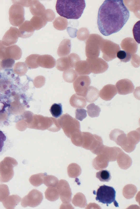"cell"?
I'll return each instance as SVG.
<instances>
[{"mask_svg":"<svg viewBox=\"0 0 140 209\" xmlns=\"http://www.w3.org/2000/svg\"><path fill=\"white\" fill-rule=\"evenodd\" d=\"M116 55L121 62L125 63L129 61L131 58V54L124 50L118 51Z\"/></svg>","mask_w":140,"mask_h":209,"instance_id":"ab89813d","label":"cell"},{"mask_svg":"<svg viewBox=\"0 0 140 209\" xmlns=\"http://www.w3.org/2000/svg\"><path fill=\"white\" fill-rule=\"evenodd\" d=\"M110 139L114 141L124 150L128 146L126 135L122 130L118 129H114L111 131L109 135Z\"/></svg>","mask_w":140,"mask_h":209,"instance_id":"8fae6325","label":"cell"},{"mask_svg":"<svg viewBox=\"0 0 140 209\" xmlns=\"http://www.w3.org/2000/svg\"><path fill=\"white\" fill-rule=\"evenodd\" d=\"M86 110L83 109H77L75 110V118L80 121H82L87 116Z\"/></svg>","mask_w":140,"mask_h":209,"instance_id":"7dc6e473","label":"cell"},{"mask_svg":"<svg viewBox=\"0 0 140 209\" xmlns=\"http://www.w3.org/2000/svg\"><path fill=\"white\" fill-rule=\"evenodd\" d=\"M63 78L64 80L68 83H72L76 79L78 74L76 71L73 68L64 71L63 73Z\"/></svg>","mask_w":140,"mask_h":209,"instance_id":"1f68e13d","label":"cell"},{"mask_svg":"<svg viewBox=\"0 0 140 209\" xmlns=\"http://www.w3.org/2000/svg\"><path fill=\"white\" fill-rule=\"evenodd\" d=\"M59 181L56 177L46 174L44 177L43 183L47 187H56Z\"/></svg>","mask_w":140,"mask_h":209,"instance_id":"8d00e7d4","label":"cell"},{"mask_svg":"<svg viewBox=\"0 0 140 209\" xmlns=\"http://www.w3.org/2000/svg\"><path fill=\"white\" fill-rule=\"evenodd\" d=\"M99 92L96 87L90 86L86 91L85 97L86 101L89 103L93 102L99 98Z\"/></svg>","mask_w":140,"mask_h":209,"instance_id":"d4e9b609","label":"cell"},{"mask_svg":"<svg viewBox=\"0 0 140 209\" xmlns=\"http://www.w3.org/2000/svg\"><path fill=\"white\" fill-rule=\"evenodd\" d=\"M90 67L91 73L95 74L103 73L106 71L108 68L107 64L100 59L91 63Z\"/></svg>","mask_w":140,"mask_h":209,"instance_id":"e0dca14e","label":"cell"},{"mask_svg":"<svg viewBox=\"0 0 140 209\" xmlns=\"http://www.w3.org/2000/svg\"><path fill=\"white\" fill-rule=\"evenodd\" d=\"M71 44L69 39H65L60 43L57 49V53L60 57L65 56L70 52Z\"/></svg>","mask_w":140,"mask_h":209,"instance_id":"ffe728a7","label":"cell"},{"mask_svg":"<svg viewBox=\"0 0 140 209\" xmlns=\"http://www.w3.org/2000/svg\"><path fill=\"white\" fill-rule=\"evenodd\" d=\"M96 195V200L99 202L107 206L113 202L118 206L115 200L116 192L112 187L105 185L100 186L97 189Z\"/></svg>","mask_w":140,"mask_h":209,"instance_id":"5b68a950","label":"cell"},{"mask_svg":"<svg viewBox=\"0 0 140 209\" xmlns=\"http://www.w3.org/2000/svg\"><path fill=\"white\" fill-rule=\"evenodd\" d=\"M86 109L88 115L92 118L98 117L101 110L99 107L94 103L88 105L87 106Z\"/></svg>","mask_w":140,"mask_h":209,"instance_id":"d590c367","label":"cell"},{"mask_svg":"<svg viewBox=\"0 0 140 209\" xmlns=\"http://www.w3.org/2000/svg\"><path fill=\"white\" fill-rule=\"evenodd\" d=\"M91 83V79L88 76L81 75L77 77L73 83V88L76 94L85 97Z\"/></svg>","mask_w":140,"mask_h":209,"instance_id":"30bf717a","label":"cell"},{"mask_svg":"<svg viewBox=\"0 0 140 209\" xmlns=\"http://www.w3.org/2000/svg\"><path fill=\"white\" fill-rule=\"evenodd\" d=\"M85 6L84 0H58L55 7L61 16L68 19H78L81 16Z\"/></svg>","mask_w":140,"mask_h":209,"instance_id":"7a4b0ae2","label":"cell"},{"mask_svg":"<svg viewBox=\"0 0 140 209\" xmlns=\"http://www.w3.org/2000/svg\"><path fill=\"white\" fill-rule=\"evenodd\" d=\"M45 82V78L42 76L36 77L33 81V84L36 88H40L43 86Z\"/></svg>","mask_w":140,"mask_h":209,"instance_id":"bcb514c9","label":"cell"},{"mask_svg":"<svg viewBox=\"0 0 140 209\" xmlns=\"http://www.w3.org/2000/svg\"><path fill=\"white\" fill-rule=\"evenodd\" d=\"M133 33L135 40L138 43H140V20L134 25Z\"/></svg>","mask_w":140,"mask_h":209,"instance_id":"f6af8a7d","label":"cell"},{"mask_svg":"<svg viewBox=\"0 0 140 209\" xmlns=\"http://www.w3.org/2000/svg\"><path fill=\"white\" fill-rule=\"evenodd\" d=\"M28 70L27 66L25 63L23 62L16 63L14 68V71L15 73L20 76L25 75Z\"/></svg>","mask_w":140,"mask_h":209,"instance_id":"e575fe53","label":"cell"},{"mask_svg":"<svg viewBox=\"0 0 140 209\" xmlns=\"http://www.w3.org/2000/svg\"><path fill=\"white\" fill-rule=\"evenodd\" d=\"M18 163L15 159L6 157L0 162V181L6 182L9 181L14 175V167Z\"/></svg>","mask_w":140,"mask_h":209,"instance_id":"277c9868","label":"cell"},{"mask_svg":"<svg viewBox=\"0 0 140 209\" xmlns=\"http://www.w3.org/2000/svg\"><path fill=\"white\" fill-rule=\"evenodd\" d=\"M72 203L75 206L84 208L86 204V200L84 195L81 192L76 193L73 198Z\"/></svg>","mask_w":140,"mask_h":209,"instance_id":"f1b7e54d","label":"cell"},{"mask_svg":"<svg viewBox=\"0 0 140 209\" xmlns=\"http://www.w3.org/2000/svg\"><path fill=\"white\" fill-rule=\"evenodd\" d=\"M43 198L42 192L36 189H33L22 198L21 205L24 208L28 206L35 207L41 203Z\"/></svg>","mask_w":140,"mask_h":209,"instance_id":"ba28073f","label":"cell"},{"mask_svg":"<svg viewBox=\"0 0 140 209\" xmlns=\"http://www.w3.org/2000/svg\"><path fill=\"white\" fill-rule=\"evenodd\" d=\"M115 86L118 94L125 95L133 92L134 86L132 82L128 79H123L118 81Z\"/></svg>","mask_w":140,"mask_h":209,"instance_id":"4fadbf2b","label":"cell"},{"mask_svg":"<svg viewBox=\"0 0 140 209\" xmlns=\"http://www.w3.org/2000/svg\"><path fill=\"white\" fill-rule=\"evenodd\" d=\"M19 37L26 38L30 37L33 33L34 30L30 21L26 20L19 27Z\"/></svg>","mask_w":140,"mask_h":209,"instance_id":"9a60e30c","label":"cell"},{"mask_svg":"<svg viewBox=\"0 0 140 209\" xmlns=\"http://www.w3.org/2000/svg\"><path fill=\"white\" fill-rule=\"evenodd\" d=\"M9 20L10 24L15 26H19L25 20L24 9L20 5H12L9 11Z\"/></svg>","mask_w":140,"mask_h":209,"instance_id":"8992f818","label":"cell"},{"mask_svg":"<svg viewBox=\"0 0 140 209\" xmlns=\"http://www.w3.org/2000/svg\"><path fill=\"white\" fill-rule=\"evenodd\" d=\"M1 69L2 68L1 66V61H0V70H1Z\"/></svg>","mask_w":140,"mask_h":209,"instance_id":"681fc988","label":"cell"},{"mask_svg":"<svg viewBox=\"0 0 140 209\" xmlns=\"http://www.w3.org/2000/svg\"><path fill=\"white\" fill-rule=\"evenodd\" d=\"M42 15L47 22L52 21L55 17L54 12L50 9H45Z\"/></svg>","mask_w":140,"mask_h":209,"instance_id":"ee69618b","label":"cell"},{"mask_svg":"<svg viewBox=\"0 0 140 209\" xmlns=\"http://www.w3.org/2000/svg\"><path fill=\"white\" fill-rule=\"evenodd\" d=\"M117 162L119 166L129 165L132 163L131 158L127 154L123 152H121L117 158Z\"/></svg>","mask_w":140,"mask_h":209,"instance_id":"836d02e7","label":"cell"},{"mask_svg":"<svg viewBox=\"0 0 140 209\" xmlns=\"http://www.w3.org/2000/svg\"><path fill=\"white\" fill-rule=\"evenodd\" d=\"M15 63L14 60L10 58H7L2 60L1 61V66L2 68L8 69L12 68Z\"/></svg>","mask_w":140,"mask_h":209,"instance_id":"7bdbcfd3","label":"cell"},{"mask_svg":"<svg viewBox=\"0 0 140 209\" xmlns=\"http://www.w3.org/2000/svg\"><path fill=\"white\" fill-rule=\"evenodd\" d=\"M6 46L3 44L2 40H0V60H1L6 59Z\"/></svg>","mask_w":140,"mask_h":209,"instance_id":"c3c4849f","label":"cell"},{"mask_svg":"<svg viewBox=\"0 0 140 209\" xmlns=\"http://www.w3.org/2000/svg\"><path fill=\"white\" fill-rule=\"evenodd\" d=\"M53 23L54 28L59 30H65L68 25L67 20L65 18L61 17H57Z\"/></svg>","mask_w":140,"mask_h":209,"instance_id":"4dcf8cb0","label":"cell"},{"mask_svg":"<svg viewBox=\"0 0 140 209\" xmlns=\"http://www.w3.org/2000/svg\"><path fill=\"white\" fill-rule=\"evenodd\" d=\"M50 111L52 116L55 118L59 117L62 113V105L61 103H54L51 106Z\"/></svg>","mask_w":140,"mask_h":209,"instance_id":"f35d334b","label":"cell"},{"mask_svg":"<svg viewBox=\"0 0 140 209\" xmlns=\"http://www.w3.org/2000/svg\"><path fill=\"white\" fill-rule=\"evenodd\" d=\"M96 177L101 182H108L111 179L110 172L107 170H102L96 173Z\"/></svg>","mask_w":140,"mask_h":209,"instance_id":"74e56055","label":"cell"},{"mask_svg":"<svg viewBox=\"0 0 140 209\" xmlns=\"http://www.w3.org/2000/svg\"><path fill=\"white\" fill-rule=\"evenodd\" d=\"M39 55L32 54L28 56L25 59V63L30 69L36 68L39 66L38 63V58Z\"/></svg>","mask_w":140,"mask_h":209,"instance_id":"d6a6232c","label":"cell"},{"mask_svg":"<svg viewBox=\"0 0 140 209\" xmlns=\"http://www.w3.org/2000/svg\"><path fill=\"white\" fill-rule=\"evenodd\" d=\"M56 187L63 205H71L72 192L68 182L65 179H60Z\"/></svg>","mask_w":140,"mask_h":209,"instance_id":"9c48e42d","label":"cell"},{"mask_svg":"<svg viewBox=\"0 0 140 209\" xmlns=\"http://www.w3.org/2000/svg\"><path fill=\"white\" fill-rule=\"evenodd\" d=\"M9 191L8 186L5 184H0V202H2L9 195Z\"/></svg>","mask_w":140,"mask_h":209,"instance_id":"60d3db41","label":"cell"},{"mask_svg":"<svg viewBox=\"0 0 140 209\" xmlns=\"http://www.w3.org/2000/svg\"><path fill=\"white\" fill-rule=\"evenodd\" d=\"M45 10L44 6L38 0H31L30 10L34 16L42 15Z\"/></svg>","mask_w":140,"mask_h":209,"instance_id":"603a6c76","label":"cell"},{"mask_svg":"<svg viewBox=\"0 0 140 209\" xmlns=\"http://www.w3.org/2000/svg\"><path fill=\"white\" fill-rule=\"evenodd\" d=\"M34 30H38L44 27L47 22L43 16H34L30 21Z\"/></svg>","mask_w":140,"mask_h":209,"instance_id":"484cf974","label":"cell"},{"mask_svg":"<svg viewBox=\"0 0 140 209\" xmlns=\"http://www.w3.org/2000/svg\"><path fill=\"white\" fill-rule=\"evenodd\" d=\"M130 17L128 9L122 0H105L99 8L97 24L99 31L105 36L119 31Z\"/></svg>","mask_w":140,"mask_h":209,"instance_id":"6da1fadb","label":"cell"},{"mask_svg":"<svg viewBox=\"0 0 140 209\" xmlns=\"http://www.w3.org/2000/svg\"><path fill=\"white\" fill-rule=\"evenodd\" d=\"M58 120L61 128L68 138H70L74 134L81 131L79 122L68 114L63 115Z\"/></svg>","mask_w":140,"mask_h":209,"instance_id":"3957f363","label":"cell"},{"mask_svg":"<svg viewBox=\"0 0 140 209\" xmlns=\"http://www.w3.org/2000/svg\"><path fill=\"white\" fill-rule=\"evenodd\" d=\"M21 200L18 195H13L8 196L2 202L4 207L6 209H14Z\"/></svg>","mask_w":140,"mask_h":209,"instance_id":"7402d4cb","label":"cell"},{"mask_svg":"<svg viewBox=\"0 0 140 209\" xmlns=\"http://www.w3.org/2000/svg\"><path fill=\"white\" fill-rule=\"evenodd\" d=\"M9 141L7 135L0 130V153L3 151L4 146L9 142Z\"/></svg>","mask_w":140,"mask_h":209,"instance_id":"b9f144b4","label":"cell"},{"mask_svg":"<svg viewBox=\"0 0 140 209\" xmlns=\"http://www.w3.org/2000/svg\"><path fill=\"white\" fill-rule=\"evenodd\" d=\"M18 37V29L15 27H11L5 33L2 42L4 45L9 46L16 43Z\"/></svg>","mask_w":140,"mask_h":209,"instance_id":"7c38bea8","label":"cell"},{"mask_svg":"<svg viewBox=\"0 0 140 209\" xmlns=\"http://www.w3.org/2000/svg\"><path fill=\"white\" fill-rule=\"evenodd\" d=\"M80 166L75 163L69 164L67 167V172L69 177L75 178L78 177L81 173Z\"/></svg>","mask_w":140,"mask_h":209,"instance_id":"4316f807","label":"cell"},{"mask_svg":"<svg viewBox=\"0 0 140 209\" xmlns=\"http://www.w3.org/2000/svg\"><path fill=\"white\" fill-rule=\"evenodd\" d=\"M47 174L46 173H41L31 175L29 179L30 183L35 187H38L43 183L44 178Z\"/></svg>","mask_w":140,"mask_h":209,"instance_id":"f546056e","label":"cell"},{"mask_svg":"<svg viewBox=\"0 0 140 209\" xmlns=\"http://www.w3.org/2000/svg\"><path fill=\"white\" fill-rule=\"evenodd\" d=\"M140 132L139 128L136 130L129 132L126 135L128 143L133 147L135 148L136 144L140 141Z\"/></svg>","mask_w":140,"mask_h":209,"instance_id":"cb8c5ba5","label":"cell"},{"mask_svg":"<svg viewBox=\"0 0 140 209\" xmlns=\"http://www.w3.org/2000/svg\"><path fill=\"white\" fill-rule=\"evenodd\" d=\"M45 198L52 202L57 200L59 197V195L56 187H48L45 192Z\"/></svg>","mask_w":140,"mask_h":209,"instance_id":"83f0119b","label":"cell"},{"mask_svg":"<svg viewBox=\"0 0 140 209\" xmlns=\"http://www.w3.org/2000/svg\"><path fill=\"white\" fill-rule=\"evenodd\" d=\"M117 93L116 88L114 85L108 84L104 86L100 90L99 95L101 99L107 101L112 99Z\"/></svg>","mask_w":140,"mask_h":209,"instance_id":"5bb4252c","label":"cell"},{"mask_svg":"<svg viewBox=\"0 0 140 209\" xmlns=\"http://www.w3.org/2000/svg\"><path fill=\"white\" fill-rule=\"evenodd\" d=\"M7 58H10L15 60L20 59L22 55V51L20 47L15 45L7 47L6 49Z\"/></svg>","mask_w":140,"mask_h":209,"instance_id":"ac0fdd59","label":"cell"},{"mask_svg":"<svg viewBox=\"0 0 140 209\" xmlns=\"http://www.w3.org/2000/svg\"><path fill=\"white\" fill-rule=\"evenodd\" d=\"M37 61L39 66L46 68H53L56 64L54 58L49 55H39Z\"/></svg>","mask_w":140,"mask_h":209,"instance_id":"2e32d148","label":"cell"},{"mask_svg":"<svg viewBox=\"0 0 140 209\" xmlns=\"http://www.w3.org/2000/svg\"><path fill=\"white\" fill-rule=\"evenodd\" d=\"M70 103L73 107L78 108H85L87 104L85 97L76 94H73L70 97Z\"/></svg>","mask_w":140,"mask_h":209,"instance_id":"d6986e66","label":"cell"},{"mask_svg":"<svg viewBox=\"0 0 140 209\" xmlns=\"http://www.w3.org/2000/svg\"><path fill=\"white\" fill-rule=\"evenodd\" d=\"M74 68L78 75H88L91 73L90 65L85 61H78Z\"/></svg>","mask_w":140,"mask_h":209,"instance_id":"44dd1931","label":"cell"},{"mask_svg":"<svg viewBox=\"0 0 140 209\" xmlns=\"http://www.w3.org/2000/svg\"><path fill=\"white\" fill-rule=\"evenodd\" d=\"M79 60L80 58L78 55L71 53L57 59L56 67L59 70L64 71L75 67L76 64Z\"/></svg>","mask_w":140,"mask_h":209,"instance_id":"52a82bcc","label":"cell"}]
</instances>
